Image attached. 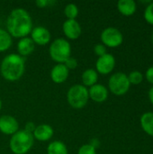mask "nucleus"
I'll list each match as a JSON object with an SVG mask.
<instances>
[{
	"label": "nucleus",
	"mask_w": 153,
	"mask_h": 154,
	"mask_svg": "<svg viewBox=\"0 0 153 154\" xmlns=\"http://www.w3.org/2000/svg\"><path fill=\"white\" fill-rule=\"evenodd\" d=\"M67 100L69 106L75 109L84 108L89 100L87 88L80 84L73 85L68 90Z\"/></svg>",
	"instance_id": "39448f33"
},
{
	"label": "nucleus",
	"mask_w": 153,
	"mask_h": 154,
	"mask_svg": "<svg viewBox=\"0 0 153 154\" xmlns=\"http://www.w3.org/2000/svg\"><path fill=\"white\" fill-rule=\"evenodd\" d=\"M12 36L5 29L0 28V52L5 51L12 46Z\"/></svg>",
	"instance_id": "aec40b11"
},
{
	"label": "nucleus",
	"mask_w": 153,
	"mask_h": 154,
	"mask_svg": "<svg viewBox=\"0 0 153 154\" xmlns=\"http://www.w3.org/2000/svg\"><path fill=\"white\" fill-rule=\"evenodd\" d=\"M149 99H150L151 103L153 105V86L151 88V89L149 90Z\"/></svg>",
	"instance_id": "c756f323"
},
{
	"label": "nucleus",
	"mask_w": 153,
	"mask_h": 154,
	"mask_svg": "<svg viewBox=\"0 0 153 154\" xmlns=\"http://www.w3.org/2000/svg\"><path fill=\"white\" fill-rule=\"evenodd\" d=\"M25 70V59L18 53H10L1 61L0 73L7 81L19 80Z\"/></svg>",
	"instance_id": "f03ea898"
},
{
	"label": "nucleus",
	"mask_w": 153,
	"mask_h": 154,
	"mask_svg": "<svg viewBox=\"0 0 153 154\" xmlns=\"http://www.w3.org/2000/svg\"><path fill=\"white\" fill-rule=\"evenodd\" d=\"M19 131L18 121L12 116L4 115L0 116V132L5 135H13Z\"/></svg>",
	"instance_id": "1a4fd4ad"
},
{
	"label": "nucleus",
	"mask_w": 153,
	"mask_h": 154,
	"mask_svg": "<svg viewBox=\"0 0 153 154\" xmlns=\"http://www.w3.org/2000/svg\"><path fill=\"white\" fill-rule=\"evenodd\" d=\"M89 98L96 103H103L108 97V89L102 84H96L88 89Z\"/></svg>",
	"instance_id": "f8f14e48"
},
{
	"label": "nucleus",
	"mask_w": 153,
	"mask_h": 154,
	"mask_svg": "<svg viewBox=\"0 0 153 154\" xmlns=\"http://www.w3.org/2000/svg\"><path fill=\"white\" fill-rule=\"evenodd\" d=\"M63 64L67 67V69L69 70V69H75L78 67V60L73 57H69Z\"/></svg>",
	"instance_id": "a878e982"
},
{
	"label": "nucleus",
	"mask_w": 153,
	"mask_h": 154,
	"mask_svg": "<svg viewBox=\"0 0 153 154\" xmlns=\"http://www.w3.org/2000/svg\"><path fill=\"white\" fill-rule=\"evenodd\" d=\"M31 39L33 41L34 44L43 46L50 43L51 39V34L50 31L44 26L33 27L31 32Z\"/></svg>",
	"instance_id": "9d476101"
},
{
	"label": "nucleus",
	"mask_w": 153,
	"mask_h": 154,
	"mask_svg": "<svg viewBox=\"0 0 153 154\" xmlns=\"http://www.w3.org/2000/svg\"><path fill=\"white\" fill-rule=\"evenodd\" d=\"M102 43L106 47L116 48L120 46L124 42L123 33L115 27H107L106 28L100 35Z\"/></svg>",
	"instance_id": "0eeeda50"
},
{
	"label": "nucleus",
	"mask_w": 153,
	"mask_h": 154,
	"mask_svg": "<svg viewBox=\"0 0 153 154\" xmlns=\"http://www.w3.org/2000/svg\"><path fill=\"white\" fill-rule=\"evenodd\" d=\"M35 128H36V125H34V123H32V122H27L26 125H25V126H24V129L23 130H25L26 132H28L30 134H32L34 132Z\"/></svg>",
	"instance_id": "c85d7f7f"
},
{
	"label": "nucleus",
	"mask_w": 153,
	"mask_h": 154,
	"mask_svg": "<svg viewBox=\"0 0 153 154\" xmlns=\"http://www.w3.org/2000/svg\"><path fill=\"white\" fill-rule=\"evenodd\" d=\"M144 19L149 24L153 25V2H151L146 6L144 10Z\"/></svg>",
	"instance_id": "5701e85b"
},
{
	"label": "nucleus",
	"mask_w": 153,
	"mask_h": 154,
	"mask_svg": "<svg viewBox=\"0 0 153 154\" xmlns=\"http://www.w3.org/2000/svg\"><path fill=\"white\" fill-rule=\"evenodd\" d=\"M151 42H152V44H153V32H152V35H151Z\"/></svg>",
	"instance_id": "2f4dec72"
},
{
	"label": "nucleus",
	"mask_w": 153,
	"mask_h": 154,
	"mask_svg": "<svg viewBox=\"0 0 153 154\" xmlns=\"http://www.w3.org/2000/svg\"><path fill=\"white\" fill-rule=\"evenodd\" d=\"M141 126L142 130L153 137V112H146L141 116Z\"/></svg>",
	"instance_id": "a211bd4d"
},
{
	"label": "nucleus",
	"mask_w": 153,
	"mask_h": 154,
	"mask_svg": "<svg viewBox=\"0 0 153 154\" xmlns=\"http://www.w3.org/2000/svg\"><path fill=\"white\" fill-rule=\"evenodd\" d=\"M94 52L98 57H101V56H103V55L107 53L106 52V47L103 43H97L94 47Z\"/></svg>",
	"instance_id": "393cba45"
},
{
	"label": "nucleus",
	"mask_w": 153,
	"mask_h": 154,
	"mask_svg": "<svg viewBox=\"0 0 153 154\" xmlns=\"http://www.w3.org/2000/svg\"><path fill=\"white\" fill-rule=\"evenodd\" d=\"M55 4V1L53 0H37L35 2V5L39 7V8H45V7H48L50 5H53Z\"/></svg>",
	"instance_id": "bb28decb"
},
{
	"label": "nucleus",
	"mask_w": 153,
	"mask_h": 154,
	"mask_svg": "<svg viewBox=\"0 0 153 154\" xmlns=\"http://www.w3.org/2000/svg\"><path fill=\"white\" fill-rule=\"evenodd\" d=\"M78 7L77 5L73 4V3H70V4H68L65 8H64V14L65 16L69 19V20H74L77 18V16L78 15Z\"/></svg>",
	"instance_id": "412c9836"
},
{
	"label": "nucleus",
	"mask_w": 153,
	"mask_h": 154,
	"mask_svg": "<svg viewBox=\"0 0 153 154\" xmlns=\"http://www.w3.org/2000/svg\"><path fill=\"white\" fill-rule=\"evenodd\" d=\"M81 79L83 82V86H85L86 88H87V87L90 88V87L97 84L98 73L94 69H87L83 71Z\"/></svg>",
	"instance_id": "f3484780"
},
{
	"label": "nucleus",
	"mask_w": 153,
	"mask_h": 154,
	"mask_svg": "<svg viewBox=\"0 0 153 154\" xmlns=\"http://www.w3.org/2000/svg\"><path fill=\"white\" fill-rule=\"evenodd\" d=\"M62 31L64 35L70 40L78 39L82 32L81 26L76 19L74 20L67 19L62 24Z\"/></svg>",
	"instance_id": "9b49d317"
},
{
	"label": "nucleus",
	"mask_w": 153,
	"mask_h": 154,
	"mask_svg": "<svg viewBox=\"0 0 153 154\" xmlns=\"http://www.w3.org/2000/svg\"><path fill=\"white\" fill-rule=\"evenodd\" d=\"M131 84L128 76L124 72H116L113 74L108 80L109 90L115 96H124L130 89Z\"/></svg>",
	"instance_id": "423d86ee"
},
{
	"label": "nucleus",
	"mask_w": 153,
	"mask_h": 154,
	"mask_svg": "<svg viewBox=\"0 0 153 154\" xmlns=\"http://www.w3.org/2000/svg\"><path fill=\"white\" fill-rule=\"evenodd\" d=\"M78 154H96V149H95L92 145L83 144L78 151Z\"/></svg>",
	"instance_id": "b1692460"
},
{
	"label": "nucleus",
	"mask_w": 153,
	"mask_h": 154,
	"mask_svg": "<svg viewBox=\"0 0 153 154\" xmlns=\"http://www.w3.org/2000/svg\"><path fill=\"white\" fill-rule=\"evenodd\" d=\"M115 67V58L111 53H106L101 57H98L96 62V70L102 75H107L111 73Z\"/></svg>",
	"instance_id": "6e6552de"
},
{
	"label": "nucleus",
	"mask_w": 153,
	"mask_h": 154,
	"mask_svg": "<svg viewBox=\"0 0 153 154\" xmlns=\"http://www.w3.org/2000/svg\"><path fill=\"white\" fill-rule=\"evenodd\" d=\"M49 54L52 60L58 64H63L71 57V45L64 38L55 39L50 45Z\"/></svg>",
	"instance_id": "20e7f679"
},
{
	"label": "nucleus",
	"mask_w": 153,
	"mask_h": 154,
	"mask_svg": "<svg viewBox=\"0 0 153 154\" xmlns=\"http://www.w3.org/2000/svg\"><path fill=\"white\" fill-rule=\"evenodd\" d=\"M35 49V44L31 37H23L21 38L17 43V51L18 54L22 57H26L33 52Z\"/></svg>",
	"instance_id": "2eb2a0df"
},
{
	"label": "nucleus",
	"mask_w": 153,
	"mask_h": 154,
	"mask_svg": "<svg viewBox=\"0 0 153 154\" xmlns=\"http://www.w3.org/2000/svg\"><path fill=\"white\" fill-rule=\"evenodd\" d=\"M53 128L47 124H42L36 126L34 132L32 133L33 138L40 142H47L50 140L53 136Z\"/></svg>",
	"instance_id": "4468645a"
},
{
	"label": "nucleus",
	"mask_w": 153,
	"mask_h": 154,
	"mask_svg": "<svg viewBox=\"0 0 153 154\" xmlns=\"http://www.w3.org/2000/svg\"><path fill=\"white\" fill-rule=\"evenodd\" d=\"M32 20L30 14L23 8H15L11 11L6 20V31L14 38L28 36L32 30Z\"/></svg>",
	"instance_id": "f257e3e1"
},
{
	"label": "nucleus",
	"mask_w": 153,
	"mask_h": 154,
	"mask_svg": "<svg viewBox=\"0 0 153 154\" xmlns=\"http://www.w3.org/2000/svg\"><path fill=\"white\" fill-rule=\"evenodd\" d=\"M128 79H129L130 84L139 85L143 80V75L139 70H133L128 75Z\"/></svg>",
	"instance_id": "4be33fe9"
},
{
	"label": "nucleus",
	"mask_w": 153,
	"mask_h": 154,
	"mask_svg": "<svg viewBox=\"0 0 153 154\" xmlns=\"http://www.w3.org/2000/svg\"><path fill=\"white\" fill-rule=\"evenodd\" d=\"M69 70L64 64H57L50 70V79L56 84L64 83L69 78Z\"/></svg>",
	"instance_id": "ddd939ff"
},
{
	"label": "nucleus",
	"mask_w": 153,
	"mask_h": 154,
	"mask_svg": "<svg viewBox=\"0 0 153 154\" xmlns=\"http://www.w3.org/2000/svg\"><path fill=\"white\" fill-rule=\"evenodd\" d=\"M145 78L147 79V81L149 83H151V85H153V66L152 67H150L146 72H145Z\"/></svg>",
	"instance_id": "cd10ccee"
},
{
	"label": "nucleus",
	"mask_w": 153,
	"mask_h": 154,
	"mask_svg": "<svg viewBox=\"0 0 153 154\" xmlns=\"http://www.w3.org/2000/svg\"><path fill=\"white\" fill-rule=\"evenodd\" d=\"M47 154H69V151L63 142L53 141L47 147Z\"/></svg>",
	"instance_id": "6ab92c4d"
},
{
	"label": "nucleus",
	"mask_w": 153,
	"mask_h": 154,
	"mask_svg": "<svg viewBox=\"0 0 153 154\" xmlns=\"http://www.w3.org/2000/svg\"><path fill=\"white\" fill-rule=\"evenodd\" d=\"M117 9L123 15L131 16L136 12L137 5L133 0H120L117 2Z\"/></svg>",
	"instance_id": "dca6fc26"
},
{
	"label": "nucleus",
	"mask_w": 153,
	"mask_h": 154,
	"mask_svg": "<svg viewBox=\"0 0 153 154\" xmlns=\"http://www.w3.org/2000/svg\"><path fill=\"white\" fill-rule=\"evenodd\" d=\"M34 138L32 134L25 130H19L12 135L9 147L14 154H26L32 148Z\"/></svg>",
	"instance_id": "7ed1b4c3"
},
{
	"label": "nucleus",
	"mask_w": 153,
	"mask_h": 154,
	"mask_svg": "<svg viewBox=\"0 0 153 154\" xmlns=\"http://www.w3.org/2000/svg\"><path fill=\"white\" fill-rule=\"evenodd\" d=\"M1 108H2V101L0 99V110H1Z\"/></svg>",
	"instance_id": "7c9ffc66"
}]
</instances>
